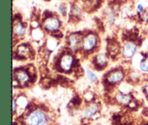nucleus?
<instances>
[{
	"label": "nucleus",
	"mask_w": 148,
	"mask_h": 125,
	"mask_svg": "<svg viewBox=\"0 0 148 125\" xmlns=\"http://www.w3.org/2000/svg\"><path fill=\"white\" fill-rule=\"evenodd\" d=\"M98 44V38L93 34H90L83 38L82 42V47L84 51L90 52L94 50Z\"/></svg>",
	"instance_id": "obj_1"
},
{
	"label": "nucleus",
	"mask_w": 148,
	"mask_h": 125,
	"mask_svg": "<svg viewBox=\"0 0 148 125\" xmlns=\"http://www.w3.org/2000/svg\"><path fill=\"white\" fill-rule=\"evenodd\" d=\"M45 119V115L40 110H35L31 112L26 118L25 123L27 125H38Z\"/></svg>",
	"instance_id": "obj_2"
},
{
	"label": "nucleus",
	"mask_w": 148,
	"mask_h": 125,
	"mask_svg": "<svg viewBox=\"0 0 148 125\" xmlns=\"http://www.w3.org/2000/svg\"><path fill=\"white\" fill-rule=\"evenodd\" d=\"M74 63V58L71 54H64L59 60V67L64 71H68L72 69Z\"/></svg>",
	"instance_id": "obj_3"
},
{
	"label": "nucleus",
	"mask_w": 148,
	"mask_h": 125,
	"mask_svg": "<svg viewBox=\"0 0 148 125\" xmlns=\"http://www.w3.org/2000/svg\"><path fill=\"white\" fill-rule=\"evenodd\" d=\"M60 21L56 17H49L45 20L43 23L44 28L50 31H54L57 30L60 27Z\"/></svg>",
	"instance_id": "obj_4"
},
{
	"label": "nucleus",
	"mask_w": 148,
	"mask_h": 125,
	"mask_svg": "<svg viewBox=\"0 0 148 125\" xmlns=\"http://www.w3.org/2000/svg\"><path fill=\"white\" fill-rule=\"evenodd\" d=\"M136 48L137 47L134 42H126L123 45V50H122L123 57L126 58H132L136 53Z\"/></svg>",
	"instance_id": "obj_5"
},
{
	"label": "nucleus",
	"mask_w": 148,
	"mask_h": 125,
	"mask_svg": "<svg viewBox=\"0 0 148 125\" xmlns=\"http://www.w3.org/2000/svg\"><path fill=\"white\" fill-rule=\"evenodd\" d=\"M124 74L122 71H116L112 72L110 75L108 76V81L110 83L116 84L120 82H121L123 79Z\"/></svg>",
	"instance_id": "obj_6"
},
{
	"label": "nucleus",
	"mask_w": 148,
	"mask_h": 125,
	"mask_svg": "<svg viewBox=\"0 0 148 125\" xmlns=\"http://www.w3.org/2000/svg\"><path fill=\"white\" fill-rule=\"evenodd\" d=\"M16 79L18 82L21 83L22 84H25L26 83H27L30 80V76L28 75V74L23 70H19L16 72L15 74Z\"/></svg>",
	"instance_id": "obj_7"
},
{
	"label": "nucleus",
	"mask_w": 148,
	"mask_h": 125,
	"mask_svg": "<svg viewBox=\"0 0 148 125\" xmlns=\"http://www.w3.org/2000/svg\"><path fill=\"white\" fill-rule=\"evenodd\" d=\"M98 105L97 104H95V103L91 104L84 111L83 116L86 119L90 118L91 116H93V115H95L96 113L98 112Z\"/></svg>",
	"instance_id": "obj_8"
},
{
	"label": "nucleus",
	"mask_w": 148,
	"mask_h": 125,
	"mask_svg": "<svg viewBox=\"0 0 148 125\" xmlns=\"http://www.w3.org/2000/svg\"><path fill=\"white\" fill-rule=\"evenodd\" d=\"M116 99L118 101L119 103L121 105H128L130 103L132 98L129 95H124L122 93H118L116 95Z\"/></svg>",
	"instance_id": "obj_9"
},
{
	"label": "nucleus",
	"mask_w": 148,
	"mask_h": 125,
	"mask_svg": "<svg viewBox=\"0 0 148 125\" xmlns=\"http://www.w3.org/2000/svg\"><path fill=\"white\" fill-rule=\"evenodd\" d=\"M80 42V37L77 35H71L69 38V45L70 49L76 51L78 47V44Z\"/></svg>",
	"instance_id": "obj_10"
},
{
	"label": "nucleus",
	"mask_w": 148,
	"mask_h": 125,
	"mask_svg": "<svg viewBox=\"0 0 148 125\" xmlns=\"http://www.w3.org/2000/svg\"><path fill=\"white\" fill-rule=\"evenodd\" d=\"M95 61L97 65L100 67H104L107 64V58L105 53L100 52L96 55Z\"/></svg>",
	"instance_id": "obj_11"
},
{
	"label": "nucleus",
	"mask_w": 148,
	"mask_h": 125,
	"mask_svg": "<svg viewBox=\"0 0 148 125\" xmlns=\"http://www.w3.org/2000/svg\"><path fill=\"white\" fill-rule=\"evenodd\" d=\"M13 31L14 33L17 35V36H23L24 35L25 33V28L23 26V25L21 23H17L16 24L14 25V28H13Z\"/></svg>",
	"instance_id": "obj_12"
},
{
	"label": "nucleus",
	"mask_w": 148,
	"mask_h": 125,
	"mask_svg": "<svg viewBox=\"0 0 148 125\" xmlns=\"http://www.w3.org/2000/svg\"><path fill=\"white\" fill-rule=\"evenodd\" d=\"M139 68L143 72H148V58H146L140 62Z\"/></svg>",
	"instance_id": "obj_13"
},
{
	"label": "nucleus",
	"mask_w": 148,
	"mask_h": 125,
	"mask_svg": "<svg viewBox=\"0 0 148 125\" xmlns=\"http://www.w3.org/2000/svg\"><path fill=\"white\" fill-rule=\"evenodd\" d=\"M87 77H88V79L91 81V82H96L97 80H98V77L96 76V75L93 72V71H91L90 69H87Z\"/></svg>",
	"instance_id": "obj_14"
},
{
	"label": "nucleus",
	"mask_w": 148,
	"mask_h": 125,
	"mask_svg": "<svg viewBox=\"0 0 148 125\" xmlns=\"http://www.w3.org/2000/svg\"><path fill=\"white\" fill-rule=\"evenodd\" d=\"M59 12L62 13V15H65V13H66V8L64 5H60L59 7Z\"/></svg>",
	"instance_id": "obj_15"
},
{
	"label": "nucleus",
	"mask_w": 148,
	"mask_h": 125,
	"mask_svg": "<svg viewBox=\"0 0 148 125\" xmlns=\"http://www.w3.org/2000/svg\"><path fill=\"white\" fill-rule=\"evenodd\" d=\"M137 8H138V10L139 11V13H143L144 12V7H143L142 4H139L137 5Z\"/></svg>",
	"instance_id": "obj_16"
},
{
	"label": "nucleus",
	"mask_w": 148,
	"mask_h": 125,
	"mask_svg": "<svg viewBox=\"0 0 148 125\" xmlns=\"http://www.w3.org/2000/svg\"><path fill=\"white\" fill-rule=\"evenodd\" d=\"M108 20H109V22H111V23H113V21H114V17L112 13H110L108 14Z\"/></svg>",
	"instance_id": "obj_17"
},
{
	"label": "nucleus",
	"mask_w": 148,
	"mask_h": 125,
	"mask_svg": "<svg viewBox=\"0 0 148 125\" xmlns=\"http://www.w3.org/2000/svg\"><path fill=\"white\" fill-rule=\"evenodd\" d=\"M16 108H17V104H16V101L14 100H13V112H15V111H16Z\"/></svg>",
	"instance_id": "obj_18"
},
{
	"label": "nucleus",
	"mask_w": 148,
	"mask_h": 125,
	"mask_svg": "<svg viewBox=\"0 0 148 125\" xmlns=\"http://www.w3.org/2000/svg\"><path fill=\"white\" fill-rule=\"evenodd\" d=\"M48 124H47V121L46 120V119H44L43 121H42L40 124L38 125H47Z\"/></svg>",
	"instance_id": "obj_19"
},
{
	"label": "nucleus",
	"mask_w": 148,
	"mask_h": 125,
	"mask_svg": "<svg viewBox=\"0 0 148 125\" xmlns=\"http://www.w3.org/2000/svg\"><path fill=\"white\" fill-rule=\"evenodd\" d=\"M145 93H146V95H147V96H148V86L145 87Z\"/></svg>",
	"instance_id": "obj_20"
},
{
	"label": "nucleus",
	"mask_w": 148,
	"mask_h": 125,
	"mask_svg": "<svg viewBox=\"0 0 148 125\" xmlns=\"http://www.w3.org/2000/svg\"><path fill=\"white\" fill-rule=\"evenodd\" d=\"M145 21H147V22H148V13H146V15H145Z\"/></svg>",
	"instance_id": "obj_21"
},
{
	"label": "nucleus",
	"mask_w": 148,
	"mask_h": 125,
	"mask_svg": "<svg viewBox=\"0 0 148 125\" xmlns=\"http://www.w3.org/2000/svg\"></svg>",
	"instance_id": "obj_22"
}]
</instances>
